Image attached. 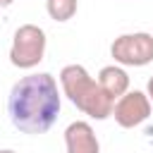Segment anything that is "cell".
Segmentation results:
<instances>
[{"instance_id": "obj_7", "label": "cell", "mask_w": 153, "mask_h": 153, "mask_svg": "<svg viewBox=\"0 0 153 153\" xmlns=\"http://www.w3.org/2000/svg\"><path fill=\"white\" fill-rule=\"evenodd\" d=\"M98 84L112 100H117L129 91V74L120 65H108L98 72Z\"/></svg>"}, {"instance_id": "obj_11", "label": "cell", "mask_w": 153, "mask_h": 153, "mask_svg": "<svg viewBox=\"0 0 153 153\" xmlns=\"http://www.w3.org/2000/svg\"><path fill=\"white\" fill-rule=\"evenodd\" d=\"M0 153H17V151H12V148H2Z\"/></svg>"}, {"instance_id": "obj_2", "label": "cell", "mask_w": 153, "mask_h": 153, "mask_svg": "<svg viewBox=\"0 0 153 153\" xmlns=\"http://www.w3.org/2000/svg\"><path fill=\"white\" fill-rule=\"evenodd\" d=\"M60 88L69 98V103H74L84 115H88L93 120H108L112 115L115 100L100 88L98 81L91 79L86 67L65 65L60 69Z\"/></svg>"}, {"instance_id": "obj_4", "label": "cell", "mask_w": 153, "mask_h": 153, "mask_svg": "<svg viewBox=\"0 0 153 153\" xmlns=\"http://www.w3.org/2000/svg\"><path fill=\"white\" fill-rule=\"evenodd\" d=\"M110 55L117 65L143 67V65L153 62V33H146V31L122 33L112 41Z\"/></svg>"}, {"instance_id": "obj_3", "label": "cell", "mask_w": 153, "mask_h": 153, "mask_svg": "<svg viewBox=\"0 0 153 153\" xmlns=\"http://www.w3.org/2000/svg\"><path fill=\"white\" fill-rule=\"evenodd\" d=\"M45 31L36 24H22L14 31L12 48H10V62L17 69H33L43 55H45Z\"/></svg>"}, {"instance_id": "obj_8", "label": "cell", "mask_w": 153, "mask_h": 153, "mask_svg": "<svg viewBox=\"0 0 153 153\" xmlns=\"http://www.w3.org/2000/svg\"><path fill=\"white\" fill-rule=\"evenodd\" d=\"M76 7H79L76 0H45L48 17L53 22H69L76 14Z\"/></svg>"}, {"instance_id": "obj_6", "label": "cell", "mask_w": 153, "mask_h": 153, "mask_svg": "<svg viewBox=\"0 0 153 153\" xmlns=\"http://www.w3.org/2000/svg\"><path fill=\"white\" fill-rule=\"evenodd\" d=\"M65 148L67 153H100L98 136L84 120H76L65 129Z\"/></svg>"}, {"instance_id": "obj_5", "label": "cell", "mask_w": 153, "mask_h": 153, "mask_svg": "<svg viewBox=\"0 0 153 153\" xmlns=\"http://www.w3.org/2000/svg\"><path fill=\"white\" fill-rule=\"evenodd\" d=\"M151 108H153V103L148 100L146 93H141V91H127L122 98L115 100L112 117H115V122L122 129H134V127H139L141 122L148 120Z\"/></svg>"}, {"instance_id": "obj_9", "label": "cell", "mask_w": 153, "mask_h": 153, "mask_svg": "<svg viewBox=\"0 0 153 153\" xmlns=\"http://www.w3.org/2000/svg\"><path fill=\"white\" fill-rule=\"evenodd\" d=\"M146 96H148V100L153 103V76L148 79V86H146Z\"/></svg>"}, {"instance_id": "obj_10", "label": "cell", "mask_w": 153, "mask_h": 153, "mask_svg": "<svg viewBox=\"0 0 153 153\" xmlns=\"http://www.w3.org/2000/svg\"><path fill=\"white\" fill-rule=\"evenodd\" d=\"M12 2H14V0H0V7H10Z\"/></svg>"}, {"instance_id": "obj_1", "label": "cell", "mask_w": 153, "mask_h": 153, "mask_svg": "<svg viewBox=\"0 0 153 153\" xmlns=\"http://www.w3.org/2000/svg\"><path fill=\"white\" fill-rule=\"evenodd\" d=\"M60 88L53 74H29L22 76L7 98V112L14 129L24 134H43L48 131L60 115Z\"/></svg>"}]
</instances>
